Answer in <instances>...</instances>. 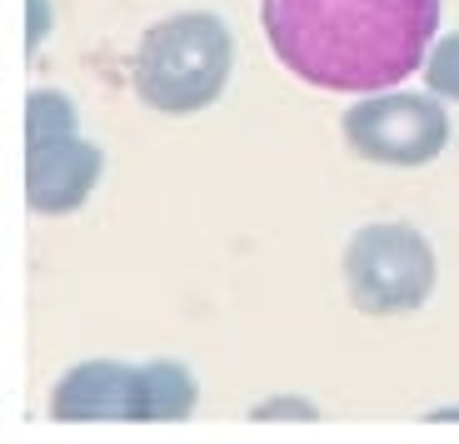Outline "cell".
Instances as JSON below:
<instances>
[{
	"label": "cell",
	"mask_w": 459,
	"mask_h": 444,
	"mask_svg": "<svg viewBox=\"0 0 459 444\" xmlns=\"http://www.w3.org/2000/svg\"><path fill=\"white\" fill-rule=\"evenodd\" d=\"M195 375L175 360H81L75 370L56 379L50 414L65 424H165L195 414Z\"/></svg>",
	"instance_id": "3957f363"
},
{
	"label": "cell",
	"mask_w": 459,
	"mask_h": 444,
	"mask_svg": "<svg viewBox=\"0 0 459 444\" xmlns=\"http://www.w3.org/2000/svg\"><path fill=\"white\" fill-rule=\"evenodd\" d=\"M260 25L290 75L320 91L375 95L429 60L439 0H264Z\"/></svg>",
	"instance_id": "6da1fadb"
},
{
	"label": "cell",
	"mask_w": 459,
	"mask_h": 444,
	"mask_svg": "<svg viewBox=\"0 0 459 444\" xmlns=\"http://www.w3.org/2000/svg\"><path fill=\"white\" fill-rule=\"evenodd\" d=\"M105 155L81 135L65 91H35L25 105V200L35 215H75L95 195Z\"/></svg>",
	"instance_id": "277c9868"
},
{
	"label": "cell",
	"mask_w": 459,
	"mask_h": 444,
	"mask_svg": "<svg viewBox=\"0 0 459 444\" xmlns=\"http://www.w3.org/2000/svg\"><path fill=\"white\" fill-rule=\"evenodd\" d=\"M425 85L445 100H459V30L445 35L425 60Z\"/></svg>",
	"instance_id": "52a82bcc"
},
{
	"label": "cell",
	"mask_w": 459,
	"mask_h": 444,
	"mask_svg": "<svg viewBox=\"0 0 459 444\" xmlns=\"http://www.w3.org/2000/svg\"><path fill=\"white\" fill-rule=\"evenodd\" d=\"M344 290L359 315H414L435 295V245L404 220H375L344 245Z\"/></svg>",
	"instance_id": "5b68a950"
},
{
	"label": "cell",
	"mask_w": 459,
	"mask_h": 444,
	"mask_svg": "<svg viewBox=\"0 0 459 444\" xmlns=\"http://www.w3.org/2000/svg\"><path fill=\"white\" fill-rule=\"evenodd\" d=\"M235 70V35L210 11H180L155 21L135 46V95L160 115H195L215 105Z\"/></svg>",
	"instance_id": "7a4b0ae2"
},
{
	"label": "cell",
	"mask_w": 459,
	"mask_h": 444,
	"mask_svg": "<svg viewBox=\"0 0 459 444\" xmlns=\"http://www.w3.org/2000/svg\"><path fill=\"white\" fill-rule=\"evenodd\" d=\"M340 130L359 160L394 165V170L429 165L449 145L445 105L429 100V95H410V91H375L365 100H355L344 110Z\"/></svg>",
	"instance_id": "8992f818"
}]
</instances>
